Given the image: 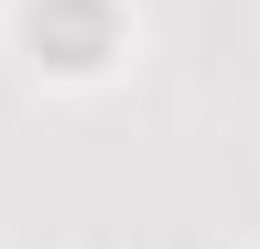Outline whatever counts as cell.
<instances>
[{
    "instance_id": "obj_1",
    "label": "cell",
    "mask_w": 260,
    "mask_h": 249,
    "mask_svg": "<svg viewBox=\"0 0 260 249\" xmlns=\"http://www.w3.org/2000/svg\"><path fill=\"white\" fill-rule=\"evenodd\" d=\"M11 33H22V54L44 76H65V87H98L130 54V11L119 0H11Z\"/></svg>"
}]
</instances>
